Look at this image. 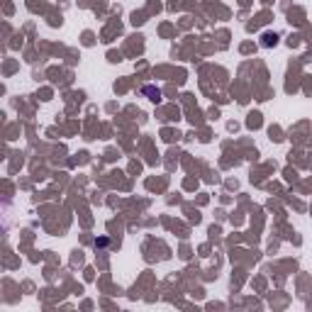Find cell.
Returning <instances> with one entry per match:
<instances>
[{
	"label": "cell",
	"instance_id": "7a4b0ae2",
	"mask_svg": "<svg viewBox=\"0 0 312 312\" xmlns=\"http://www.w3.org/2000/svg\"><path fill=\"white\" fill-rule=\"evenodd\" d=\"M144 93H146V95H151V100H159V98H161V93H159L156 88H151V85H146V88H144Z\"/></svg>",
	"mask_w": 312,
	"mask_h": 312
},
{
	"label": "cell",
	"instance_id": "6da1fadb",
	"mask_svg": "<svg viewBox=\"0 0 312 312\" xmlns=\"http://www.w3.org/2000/svg\"><path fill=\"white\" fill-rule=\"evenodd\" d=\"M261 44H263V47H276V44H278V34H271V32H268V34H263Z\"/></svg>",
	"mask_w": 312,
	"mask_h": 312
}]
</instances>
